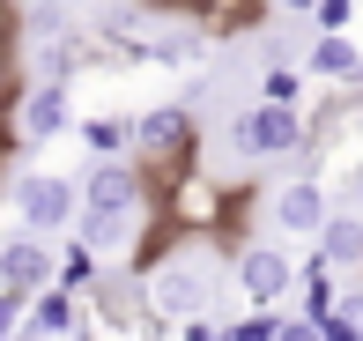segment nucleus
I'll list each match as a JSON object with an SVG mask.
<instances>
[{"label":"nucleus","instance_id":"obj_8","mask_svg":"<svg viewBox=\"0 0 363 341\" xmlns=\"http://www.w3.org/2000/svg\"><path fill=\"white\" fill-rule=\"evenodd\" d=\"M304 74L311 82H363V45L349 38V30H319V38H311V52H304Z\"/></svg>","mask_w":363,"mask_h":341},{"label":"nucleus","instance_id":"obj_20","mask_svg":"<svg viewBox=\"0 0 363 341\" xmlns=\"http://www.w3.org/2000/svg\"><path fill=\"white\" fill-rule=\"evenodd\" d=\"M274 8H282V15H304V23H311V8H319V0H274Z\"/></svg>","mask_w":363,"mask_h":341},{"label":"nucleus","instance_id":"obj_14","mask_svg":"<svg viewBox=\"0 0 363 341\" xmlns=\"http://www.w3.org/2000/svg\"><path fill=\"white\" fill-rule=\"evenodd\" d=\"M82 141H89V156H119L126 141H134V126H126V119H89Z\"/></svg>","mask_w":363,"mask_h":341},{"label":"nucleus","instance_id":"obj_19","mask_svg":"<svg viewBox=\"0 0 363 341\" xmlns=\"http://www.w3.org/2000/svg\"><path fill=\"white\" fill-rule=\"evenodd\" d=\"M274 341H326V327H319L311 312H296V319H282V334H274Z\"/></svg>","mask_w":363,"mask_h":341},{"label":"nucleus","instance_id":"obj_12","mask_svg":"<svg viewBox=\"0 0 363 341\" xmlns=\"http://www.w3.org/2000/svg\"><path fill=\"white\" fill-rule=\"evenodd\" d=\"M311 252L334 274H363V216H326V230L311 237Z\"/></svg>","mask_w":363,"mask_h":341},{"label":"nucleus","instance_id":"obj_7","mask_svg":"<svg viewBox=\"0 0 363 341\" xmlns=\"http://www.w3.org/2000/svg\"><path fill=\"white\" fill-rule=\"evenodd\" d=\"M74 230H82V245L96 259H119V252H134V237H141V208H82Z\"/></svg>","mask_w":363,"mask_h":341},{"label":"nucleus","instance_id":"obj_11","mask_svg":"<svg viewBox=\"0 0 363 341\" xmlns=\"http://www.w3.org/2000/svg\"><path fill=\"white\" fill-rule=\"evenodd\" d=\"M134 141H141V149H163V156H186V149H193V111H186V104L141 111V119H134Z\"/></svg>","mask_w":363,"mask_h":341},{"label":"nucleus","instance_id":"obj_18","mask_svg":"<svg viewBox=\"0 0 363 341\" xmlns=\"http://www.w3.org/2000/svg\"><path fill=\"white\" fill-rule=\"evenodd\" d=\"M319 327H326V341H363V319L349 312V304H334V312H326Z\"/></svg>","mask_w":363,"mask_h":341},{"label":"nucleus","instance_id":"obj_15","mask_svg":"<svg viewBox=\"0 0 363 341\" xmlns=\"http://www.w3.org/2000/svg\"><path fill=\"white\" fill-rule=\"evenodd\" d=\"M282 334V319H274V304H252V312L238 319V327H223V341H274Z\"/></svg>","mask_w":363,"mask_h":341},{"label":"nucleus","instance_id":"obj_17","mask_svg":"<svg viewBox=\"0 0 363 341\" xmlns=\"http://www.w3.org/2000/svg\"><path fill=\"white\" fill-rule=\"evenodd\" d=\"M356 8H363V0H319V8H311V23H319V30H349Z\"/></svg>","mask_w":363,"mask_h":341},{"label":"nucleus","instance_id":"obj_4","mask_svg":"<svg viewBox=\"0 0 363 341\" xmlns=\"http://www.w3.org/2000/svg\"><path fill=\"white\" fill-rule=\"evenodd\" d=\"M230 274H238L245 304H282L289 289H296V259L282 245H245L238 259H230Z\"/></svg>","mask_w":363,"mask_h":341},{"label":"nucleus","instance_id":"obj_5","mask_svg":"<svg viewBox=\"0 0 363 341\" xmlns=\"http://www.w3.org/2000/svg\"><path fill=\"white\" fill-rule=\"evenodd\" d=\"M52 282H60V259H52V245H45L38 230H23V237L0 245V289H15V297H45Z\"/></svg>","mask_w":363,"mask_h":341},{"label":"nucleus","instance_id":"obj_9","mask_svg":"<svg viewBox=\"0 0 363 341\" xmlns=\"http://www.w3.org/2000/svg\"><path fill=\"white\" fill-rule=\"evenodd\" d=\"M82 208H141V171L126 156H96L82 178Z\"/></svg>","mask_w":363,"mask_h":341},{"label":"nucleus","instance_id":"obj_6","mask_svg":"<svg viewBox=\"0 0 363 341\" xmlns=\"http://www.w3.org/2000/svg\"><path fill=\"white\" fill-rule=\"evenodd\" d=\"M267 216H274V230H282V237H319L326 216H334V201H326L319 178H289V186H274Z\"/></svg>","mask_w":363,"mask_h":341},{"label":"nucleus","instance_id":"obj_22","mask_svg":"<svg viewBox=\"0 0 363 341\" xmlns=\"http://www.w3.org/2000/svg\"><path fill=\"white\" fill-rule=\"evenodd\" d=\"M349 178H356V193H363V156H356V171H349Z\"/></svg>","mask_w":363,"mask_h":341},{"label":"nucleus","instance_id":"obj_2","mask_svg":"<svg viewBox=\"0 0 363 341\" xmlns=\"http://www.w3.org/2000/svg\"><path fill=\"white\" fill-rule=\"evenodd\" d=\"M15 216H23V230L52 237V230H67V223L82 216V186L60 178V171H23L15 178Z\"/></svg>","mask_w":363,"mask_h":341},{"label":"nucleus","instance_id":"obj_10","mask_svg":"<svg viewBox=\"0 0 363 341\" xmlns=\"http://www.w3.org/2000/svg\"><path fill=\"white\" fill-rule=\"evenodd\" d=\"M67 119H74V111H67V82H38V89L23 96V111H15V126H23L30 141L67 134Z\"/></svg>","mask_w":363,"mask_h":341},{"label":"nucleus","instance_id":"obj_21","mask_svg":"<svg viewBox=\"0 0 363 341\" xmlns=\"http://www.w3.org/2000/svg\"><path fill=\"white\" fill-rule=\"evenodd\" d=\"M341 304H349V312H356V319H363V282H356V289H349V297H341Z\"/></svg>","mask_w":363,"mask_h":341},{"label":"nucleus","instance_id":"obj_3","mask_svg":"<svg viewBox=\"0 0 363 341\" xmlns=\"http://www.w3.org/2000/svg\"><path fill=\"white\" fill-rule=\"evenodd\" d=\"M230 141H238L245 156H296L311 134H304V119H296V104H267V96H259L252 111H238Z\"/></svg>","mask_w":363,"mask_h":341},{"label":"nucleus","instance_id":"obj_13","mask_svg":"<svg viewBox=\"0 0 363 341\" xmlns=\"http://www.w3.org/2000/svg\"><path fill=\"white\" fill-rule=\"evenodd\" d=\"M30 334H74V297H67V289H45V297L38 304H30Z\"/></svg>","mask_w":363,"mask_h":341},{"label":"nucleus","instance_id":"obj_16","mask_svg":"<svg viewBox=\"0 0 363 341\" xmlns=\"http://www.w3.org/2000/svg\"><path fill=\"white\" fill-rule=\"evenodd\" d=\"M259 96H267V104H296V96H304V74H296V67H267Z\"/></svg>","mask_w":363,"mask_h":341},{"label":"nucleus","instance_id":"obj_1","mask_svg":"<svg viewBox=\"0 0 363 341\" xmlns=\"http://www.w3.org/2000/svg\"><path fill=\"white\" fill-rule=\"evenodd\" d=\"M141 297H148V312H156V319H201V312H208V267H201V252L156 259V274L141 282Z\"/></svg>","mask_w":363,"mask_h":341}]
</instances>
